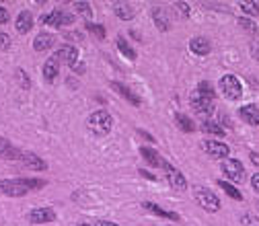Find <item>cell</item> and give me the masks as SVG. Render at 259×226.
Instances as JSON below:
<instances>
[{"instance_id":"17","label":"cell","mask_w":259,"mask_h":226,"mask_svg":"<svg viewBox=\"0 0 259 226\" xmlns=\"http://www.w3.org/2000/svg\"><path fill=\"white\" fill-rule=\"evenodd\" d=\"M58 72H60V62H58V58H56V56L48 58L46 64H44V78H46L48 82H54V78L58 76Z\"/></svg>"},{"instance_id":"20","label":"cell","mask_w":259,"mask_h":226,"mask_svg":"<svg viewBox=\"0 0 259 226\" xmlns=\"http://www.w3.org/2000/svg\"><path fill=\"white\" fill-rule=\"evenodd\" d=\"M21 154L23 152H19L17 148H13V144L9 142V140H5V138H0V158H7V160H21Z\"/></svg>"},{"instance_id":"40","label":"cell","mask_w":259,"mask_h":226,"mask_svg":"<svg viewBox=\"0 0 259 226\" xmlns=\"http://www.w3.org/2000/svg\"><path fill=\"white\" fill-rule=\"evenodd\" d=\"M251 185H253V189L259 193V173H255V175L251 177Z\"/></svg>"},{"instance_id":"3","label":"cell","mask_w":259,"mask_h":226,"mask_svg":"<svg viewBox=\"0 0 259 226\" xmlns=\"http://www.w3.org/2000/svg\"><path fill=\"white\" fill-rule=\"evenodd\" d=\"M193 198H196L198 206L206 212H218L220 210V200L216 193H212L208 187H193Z\"/></svg>"},{"instance_id":"25","label":"cell","mask_w":259,"mask_h":226,"mask_svg":"<svg viewBox=\"0 0 259 226\" xmlns=\"http://www.w3.org/2000/svg\"><path fill=\"white\" fill-rule=\"evenodd\" d=\"M115 46H117V50H119L127 60H136V52L132 50V46H130L123 37H117V39H115Z\"/></svg>"},{"instance_id":"5","label":"cell","mask_w":259,"mask_h":226,"mask_svg":"<svg viewBox=\"0 0 259 226\" xmlns=\"http://www.w3.org/2000/svg\"><path fill=\"white\" fill-rule=\"evenodd\" d=\"M220 169L226 175V179H231L233 183H243L245 181V167H243V163L239 158H224Z\"/></svg>"},{"instance_id":"35","label":"cell","mask_w":259,"mask_h":226,"mask_svg":"<svg viewBox=\"0 0 259 226\" xmlns=\"http://www.w3.org/2000/svg\"><path fill=\"white\" fill-rule=\"evenodd\" d=\"M175 11H179V15H181L183 19L189 17V5H187V3H175Z\"/></svg>"},{"instance_id":"12","label":"cell","mask_w":259,"mask_h":226,"mask_svg":"<svg viewBox=\"0 0 259 226\" xmlns=\"http://www.w3.org/2000/svg\"><path fill=\"white\" fill-rule=\"evenodd\" d=\"M54 56L58 58V62H64V64H68V66H72V64L78 60V50L74 46L66 43V46H62Z\"/></svg>"},{"instance_id":"34","label":"cell","mask_w":259,"mask_h":226,"mask_svg":"<svg viewBox=\"0 0 259 226\" xmlns=\"http://www.w3.org/2000/svg\"><path fill=\"white\" fill-rule=\"evenodd\" d=\"M15 74H17V78H19V84H21L23 88H29V86H31V80L27 78V74H25V70H17Z\"/></svg>"},{"instance_id":"37","label":"cell","mask_w":259,"mask_h":226,"mask_svg":"<svg viewBox=\"0 0 259 226\" xmlns=\"http://www.w3.org/2000/svg\"><path fill=\"white\" fill-rule=\"evenodd\" d=\"M9 21H11L9 11H7L5 7H0V25H5V23H9Z\"/></svg>"},{"instance_id":"39","label":"cell","mask_w":259,"mask_h":226,"mask_svg":"<svg viewBox=\"0 0 259 226\" xmlns=\"http://www.w3.org/2000/svg\"><path fill=\"white\" fill-rule=\"evenodd\" d=\"M70 68H72L74 72H78V74H82V72H84V64H82V62H78V64L74 62V64H72V66H70Z\"/></svg>"},{"instance_id":"15","label":"cell","mask_w":259,"mask_h":226,"mask_svg":"<svg viewBox=\"0 0 259 226\" xmlns=\"http://www.w3.org/2000/svg\"><path fill=\"white\" fill-rule=\"evenodd\" d=\"M111 88H113V91H117V93L123 97L125 101H130V103L136 105V107L142 103V101H140V97H138V95H136L132 88H127L125 84H121V82H111Z\"/></svg>"},{"instance_id":"23","label":"cell","mask_w":259,"mask_h":226,"mask_svg":"<svg viewBox=\"0 0 259 226\" xmlns=\"http://www.w3.org/2000/svg\"><path fill=\"white\" fill-rule=\"evenodd\" d=\"M152 21H154L156 29H160V31H169V27H171V23H169L165 11H163V9H158V7L152 9Z\"/></svg>"},{"instance_id":"13","label":"cell","mask_w":259,"mask_h":226,"mask_svg":"<svg viewBox=\"0 0 259 226\" xmlns=\"http://www.w3.org/2000/svg\"><path fill=\"white\" fill-rule=\"evenodd\" d=\"M15 27H17V31L21 35L29 33V29H33V15H31L29 11H21L15 19Z\"/></svg>"},{"instance_id":"6","label":"cell","mask_w":259,"mask_h":226,"mask_svg":"<svg viewBox=\"0 0 259 226\" xmlns=\"http://www.w3.org/2000/svg\"><path fill=\"white\" fill-rule=\"evenodd\" d=\"M41 25H46V27H56V29H60V27H68V25H72L74 23V17L72 15H68V13H64V11H52V13H48V15H44L41 19Z\"/></svg>"},{"instance_id":"41","label":"cell","mask_w":259,"mask_h":226,"mask_svg":"<svg viewBox=\"0 0 259 226\" xmlns=\"http://www.w3.org/2000/svg\"><path fill=\"white\" fill-rule=\"evenodd\" d=\"M93 226H117L115 222H107V220H97Z\"/></svg>"},{"instance_id":"29","label":"cell","mask_w":259,"mask_h":226,"mask_svg":"<svg viewBox=\"0 0 259 226\" xmlns=\"http://www.w3.org/2000/svg\"><path fill=\"white\" fill-rule=\"evenodd\" d=\"M239 7L243 13L251 15V17H259V5L257 3H239Z\"/></svg>"},{"instance_id":"43","label":"cell","mask_w":259,"mask_h":226,"mask_svg":"<svg viewBox=\"0 0 259 226\" xmlns=\"http://www.w3.org/2000/svg\"><path fill=\"white\" fill-rule=\"evenodd\" d=\"M249 158H251V163H253V165H259V154H257V152H251Z\"/></svg>"},{"instance_id":"9","label":"cell","mask_w":259,"mask_h":226,"mask_svg":"<svg viewBox=\"0 0 259 226\" xmlns=\"http://www.w3.org/2000/svg\"><path fill=\"white\" fill-rule=\"evenodd\" d=\"M202 150L206 154H210L212 158H229V154H231L229 144L218 142V140H204L202 142Z\"/></svg>"},{"instance_id":"28","label":"cell","mask_w":259,"mask_h":226,"mask_svg":"<svg viewBox=\"0 0 259 226\" xmlns=\"http://www.w3.org/2000/svg\"><path fill=\"white\" fill-rule=\"evenodd\" d=\"M175 119H177V123H179V127H181L183 132H193V121L185 113H177Z\"/></svg>"},{"instance_id":"30","label":"cell","mask_w":259,"mask_h":226,"mask_svg":"<svg viewBox=\"0 0 259 226\" xmlns=\"http://www.w3.org/2000/svg\"><path fill=\"white\" fill-rule=\"evenodd\" d=\"M74 9H76L84 19L93 17V9H91V5H89V3H74Z\"/></svg>"},{"instance_id":"10","label":"cell","mask_w":259,"mask_h":226,"mask_svg":"<svg viewBox=\"0 0 259 226\" xmlns=\"http://www.w3.org/2000/svg\"><path fill=\"white\" fill-rule=\"evenodd\" d=\"M29 222L31 224H46V222H54L56 220V212L52 208H33L29 212Z\"/></svg>"},{"instance_id":"27","label":"cell","mask_w":259,"mask_h":226,"mask_svg":"<svg viewBox=\"0 0 259 226\" xmlns=\"http://www.w3.org/2000/svg\"><path fill=\"white\" fill-rule=\"evenodd\" d=\"M84 29H89V33H93L97 39H105V27L97 23H87Z\"/></svg>"},{"instance_id":"38","label":"cell","mask_w":259,"mask_h":226,"mask_svg":"<svg viewBox=\"0 0 259 226\" xmlns=\"http://www.w3.org/2000/svg\"><path fill=\"white\" fill-rule=\"evenodd\" d=\"M68 39H74V41H82V39H84V35H82V33H78V31H70V33H68Z\"/></svg>"},{"instance_id":"8","label":"cell","mask_w":259,"mask_h":226,"mask_svg":"<svg viewBox=\"0 0 259 226\" xmlns=\"http://www.w3.org/2000/svg\"><path fill=\"white\" fill-rule=\"evenodd\" d=\"M189 103H191L193 111H198V113H212V109H214V99H212V97L202 95L198 88L191 93Z\"/></svg>"},{"instance_id":"2","label":"cell","mask_w":259,"mask_h":226,"mask_svg":"<svg viewBox=\"0 0 259 226\" xmlns=\"http://www.w3.org/2000/svg\"><path fill=\"white\" fill-rule=\"evenodd\" d=\"M87 127L97 134V136H107L113 127V117L105 111V109H99V111H93L87 119Z\"/></svg>"},{"instance_id":"21","label":"cell","mask_w":259,"mask_h":226,"mask_svg":"<svg viewBox=\"0 0 259 226\" xmlns=\"http://www.w3.org/2000/svg\"><path fill=\"white\" fill-rule=\"evenodd\" d=\"M113 13L121 21H132L134 19V9L127 3H113Z\"/></svg>"},{"instance_id":"32","label":"cell","mask_w":259,"mask_h":226,"mask_svg":"<svg viewBox=\"0 0 259 226\" xmlns=\"http://www.w3.org/2000/svg\"><path fill=\"white\" fill-rule=\"evenodd\" d=\"M241 222H243V226H259V216H255V214H243L241 216Z\"/></svg>"},{"instance_id":"4","label":"cell","mask_w":259,"mask_h":226,"mask_svg":"<svg viewBox=\"0 0 259 226\" xmlns=\"http://www.w3.org/2000/svg\"><path fill=\"white\" fill-rule=\"evenodd\" d=\"M220 91H222V95H226V99L237 101L243 95V84L235 74H224L220 78Z\"/></svg>"},{"instance_id":"16","label":"cell","mask_w":259,"mask_h":226,"mask_svg":"<svg viewBox=\"0 0 259 226\" xmlns=\"http://www.w3.org/2000/svg\"><path fill=\"white\" fill-rule=\"evenodd\" d=\"M140 154H142V158L146 160V165H150V167H163V163H165V158L160 156L156 150L148 148V146H142V148H140Z\"/></svg>"},{"instance_id":"46","label":"cell","mask_w":259,"mask_h":226,"mask_svg":"<svg viewBox=\"0 0 259 226\" xmlns=\"http://www.w3.org/2000/svg\"><path fill=\"white\" fill-rule=\"evenodd\" d=\"M257 210H259V204H257Z\"/></svg>"},{"instance_id":"19","label":"cell","mask_w":259,"mask_h":226,"mask_svg":"<svg viewBox=\"0 0 259 226\" xmlns=\"http://www.w3.org/2000/svg\"><path fill=\"white\" fill-rule=\"evenodd\" d=\"M52 46H54V35H52V33H46V31L37 33L35 39H33V50H35V52H46V50H50Z\"/></svg>"},{"instance_id":"11","label":"cell","mask_w":259,"mask_h":226,"mask_svg":"<svg viewBox=\"0 0 259 226\" xmlns=\"http://www.w3.org/2000/svg\"><path fill=\"white\" fill-rule=\"evenodd\" d=\"M21 160H23V165L29 171H46L48 169V163H46L44 158H39L35 152H23L21 154Z\"/></svg>"},{"instance_id":"7","label":"cell","mask_w":259,"mask_h":226,"mask_svg":"<svg viewBox=\"0 0 259 226\" xmlns=\"http://www.w3.org/2000/svg\"><path fill=\"white\" fill-rule=\"evenodd\" d=\"M163 171H165V177H167V181H169V185L175 189V191H185L187 189V181H185V177H183V173L181 171H177L171 163H163Z\"/></svg>"},{"instance_id":"33","label":"cell","mask_w":259,"mask_h":226,"mask_svg":"<svg viewBox=\"0 0 259 226\" xmlns=\"http://www.w3.org/2000/svg\"><path fill=\"white\" fill-rule=\"evenodd\" d=\"M239 25H241V27H245V29L249 31V33H255V31H257V25H255L253 21L245 19V17H241V19H239Z\"/></svg>"},{"instance_id":"1","label":"cell","mask_w":259,"mask_h":226,"mask_svg":"<svg viewBox=\"0 0 259 226\" xmlns=\"http://www.w3.org/2000/svg\"><path fill=\"white\" fill-rule=\"evenodd\" d=\"M46 181L41 179H3L0 181V193H5L7 198H23L29 191L41 189Z\"/></svg>"},{"instance_id":"24","label":"cell","mask_w":259,"mask_h":226,"mask_svg":"<svg viewBox=\"0 0 259 226\" xmlns=\"http://www.w3.org/2000/svg\"><path fill=\"white\" fill-rule=\"evenodd\" d=\"M218 187H220V189H224V191H226V196H231L233 200H237V202H241V200H243V193H241L233 183L220 179V181H218Z\"/></svg>"},{"instance_id":"31","label":"cell","mask_w":259,"mask_h":226,"mask_svg":"<svg viewBox=\"0 0 259 226\" xmlns=\"http://www.w3.org/2000/svg\"><path fill=\"white\" fill-rule=\"evenodd\" d=\"M196 88H198L202 95H206V97H212V99H214V86H212L208 80H202V82H200Z\"/></svg>"},{"instance_id":"44","label":"cell","mask_w":259,"mask_h":226,"mask_svg":"<svg viewBox=\"0 0 259 226\" xmlns=\"http://www.w3.org/2000/svg\"><path fill=\"white\" fill-rule=\"evenodd\" d=\"M253 56L257 58V62H259V48H255V52H253Z\"/></svg>"},{"instance_id":"14","label":"cell","mask_w":259,"mask_h":226,"mask_svg":"<svg viewBox=\"0 0 259 226\" xmlns=\"http://www.w3.org/2000/svg\"><path fill=\"white\" fill-rule=\"evenodd\" d=\"M239 115L249 125H259V107L257 105H243L239 109Z\"/></svg>"},{"instance_id":"22","label":"cell","mask_w":259,"mask_h":226,"mask_svg":"<svg viewBox=\"0 0 259 226\" xmlns=\"http://www.w3.org/2000/svg\"><path fill=\"white\" fill-rule=\"evenodd\" d=\"M142 208L148 210V212H152L154 216H163V218H169V220H179V216H177L175 212H169V210L160 208V206H156V204H152V202H144Z\"/></svg>"},{"instance_id":"18","label":"cell","mask_w":259,"mask_h":226,"mask_svg":"<svg viewBox=\"0 0 259 226\" xmlns=\"http://www.w3.org/2000/svg\"><path fill=\"white\" fill-rule=\"evenodd\" d=\"M189 50L198 56H206V54H210L212 46L206 37H193V39H189Z\"/></svg>"},{"instance_id":"26","label":"cell","mask_w":259,"mask_h":226,"mask_svg":"<svg viewBox=\"0 0 259 226\" xmlns=\"http://www.w3.org/2000/svg\"><path fill=\"white\" fill-rule=\"evenodd\" d=\"M202 130H204L206 134H214V136H224V134H226L224 127H220L216 121H204V123H202Z\"/></svg>"},{"instance_id":"36","label":"cell","mask_w":259,"mask_h":226,"mask_svg":"<svg viewBox=\"0 0 259 226\" xmlns=\"http://www.w3.org/2000/svg\"><path fill=\"white\" fill-rule=\"evenodd\" d=\"M11 46H13V41H11V35H7V33H0V50H3V52H7Z\"/></svg>"},{"instance_id":"45","label":"cell","mask_w":259,"mask_h":226,"mask_svg":"<svg viewBox=\"0 0 259 226\" xmlns=\"http://www.w3.org/2000/svg\"><path fill=\"white\" fill-rule=\"evenodd\" d=\"M76 226H93V224H76Z\"/></svg>"},{"instance_id":"42","label":"cell","mask_w":259,"mask_h":226,"mask_svg":"<svg viewBox=\"0 0 259 226\" xmlns=\"http://www.w3.org/2000/svg\"><path fill=\"white\" fill-rule=\"evenodd\" d=\"M140 175H142L144 179H150V181H156V177H154L152 173H148V171H144V169H140Z\"/></svg>"}]
</instances>
